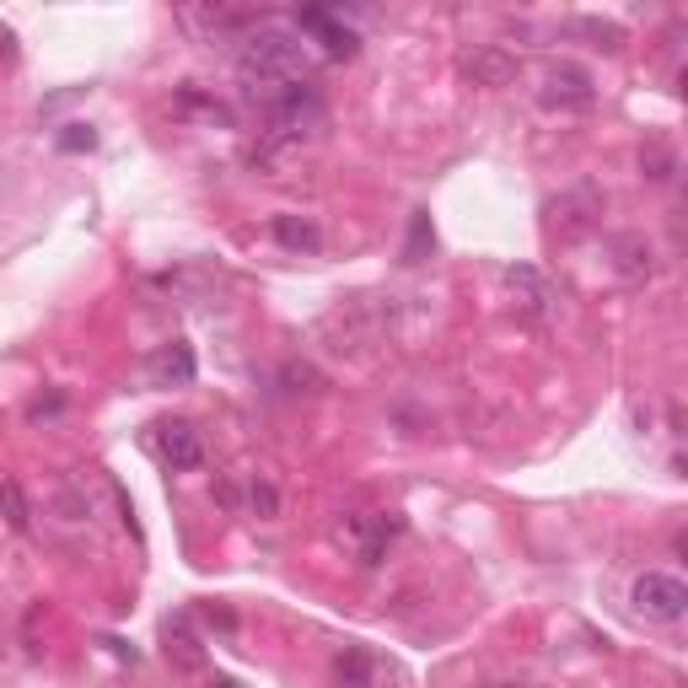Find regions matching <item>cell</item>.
<instances>
[{"label": "cell", "instance_id": "1", "mask_svg": "<svg viewBox=\"0 0 688 688\" xmlns=\"http://www.w3.org/2000/svg\"><path fill=\"white\" fill-rule=\"evenodd\" d=\"M307 76V43L285 28H258L247 49L237 54V82H243V97L269 108L275 97H285L290 86Z\"/></svg>", "mask_w": 688, "mask_h": 688}, {"label": "cell", "instance_id": "2", "mask_svg": "<svg viewBox=\"0 0 688 688\" xmlns=\"http://www.w3.org/2000/svg\"><path fill=\"white\" fill-rule=\"evenodd\" d=\"M543 103L560 108V114H586V108L597 103V82H592V71L560 60V65L549 71V82H543Z\"/></svg>", "mask_w": 688, "mask_h": 688}, {"label": "cell", "instance_id": "3", "mask_svg": "<svg viewBox=\"0 0 688 688\" xmlns=\"http://www.w3.org/2000/svg\"><path fill=\"white\" fill-rule=\"evenodd\" d=\"M635 607H641L646 618H661V624H673V618H684V607H688V586L678 581V575L646 570V575L635 581Z\"/></svg>", "mask_w": 688, "mask_h": 688}, {"label": "cell", "instance_id": "4", "mask_svg": "<svg viewBox=\"0 0 688 688\" xmlns=\"http://www.w3.org/2000/svg\"><path fill=\"white\" fill-rule=\"evenodd\" d=\"M151 446H157V457H162L167 468H178V474H189V468H200L204 463L200 436H194L183 420H162V425L151 431Z\"/></svg>", "mask_w": 688, "mask_h": 688}, {"label": "cell", "instance_id": "5", "mask_svg": "<svg viewBox=\"0 0 688 688\" xmlns=\"http://www.w3.org/2000/svg\"><path fill=\"white\" fill-rule=\"evenodd\" d=\"M296 28H301V33H313V39L324 43L328 60H350V54H356V43H361L356 33H350V28H345V22H339V17H334V11H328V6H301Z\"/></svg>", "mask_w": 688, "mask_h": 688}, {"label": "cell", "instance_id": "6", "mask_svg": "<svg viewBox=\"0 0 688 688\" xmlns=\"http://www.w3.org/2000/svg\"><path fill=\"white\" fill-rule=\"evenodd\" d=\"M463 71H468L474 86H506V82H517L522 60L511 49H500V43H479L474 54H463Z\"/></svg>", "mask_w": 688, "mask_h": 688}, {"label": "cell", "instance_id": "7", "mask_svg": "<svg viewBox=\"0 0 688 688\" xmlns=\"http://www.w3.org/2000/svg\"><path fill=\"white\" fill-rule=\"evenodd\" d=\"M183 22H189L204 43H215V39H232L237 28H247L253 11H237V6H183Z\"/></svg>", "mask_w": 688, "mask_h": 688}, {"label": "cell", "instance_id": "8", "mask_svg": "<svg viewBox=\"0 0 688 688\" xmlns=\"http://www.w3.org/2000/svg\"><path fill=\"white\" fill-rule=\"evenodd\" d=\"M506 290L517 296V307H522L527 318H543V313H549V301H554L549 281H543L532 264H511V269H506Z\"/></svg>", "mask_w": 688, "mask_h": 688}, {"label": "cell", "instance_id": "9", "mask_svg": "<svg viewBox=\"0 0 688 688\" xmlns=\"http://www.w3.org/2000/svg\"><path fill=\"white\" fill-rule=\"evenodd\" d=\"M146 371H151L157 388H189V382H194V350H189V345H162V350L146 361Z\"/></svg>", "mask_w": 688, "mask_h": 688}, {"label": "cell", "instance_id": "10", "mask_svg": "<svg viewBox=\"0 0 688 688\" xmlns=\"http://www.w3.org/2000/svg\"><path fill=\"white\" fill-rule=\"evenodd\" d=\"M162 641H167V656H172L178 667H204V650H200V635H194V624H189V613L167 618V624H162Z\"/></svg>", "mask_w": 688, "mask_h": 688}, {"label": "cell", "instance_id": "11", "mask_svg": "<svg viewBox=\"0 0 688 688\" xmlns=\"http://www.w3.org/2000/svg\"><path fill=\"white\" fill-rule=\"evenodd\" d=\"M275 243L290 253H318V226L301 215H275Z\"/></svg>", "mask_w": 688, "mask_h": 688}, {"label": "cell", "instance_id": "12", "mask_svg": "<svg viewBox=\"0 0 688 688\" xmlns=\"http://www.w3.org/2000/svg\"><path fill=\"white\" fill-rule=\"evenodd\" d=\"M334 678L339 688H371V656L361 646H345V656L334 661Z\"/></svg>", "mask_w": 688, "mask_h": 688}, {"label": "cell", "instance_id": "13", "mask_svg": "<svg viewBox=\"0 0 688 688\" xmlns=\"http://www.w3.org/2000/svg\"><path fill=\"white\" fill-rule=\"evenodd\" d=\"M0 511H6V527H11V532H28V527H33L28 495H22V485H17V479H6V485H0Z\"/></svg>", "mask_w": 688, "mask_h": 688}, {"label": "cell", "instance_id": "14", "mask_svg": "<svg viewBox=\"0 0 688 688\" xmlns=\"http://www.w3.org/2000/svg\"><path fill=\"white\" fill-rule=\"evenodd\" d=\"M613 253H618V269H624L629 281L650 275V247L641 243V237H618V243H613Z\"/></svg>", "mask_w": 688, "mask_h": 688}, {"label": "cell", "instance_id": "15", "mask_svg": "<svg viewBox=\"0 0 688 688\" xmlns=\"http://www.w3.org/2000/svg\"><path fill=\"white\" fill-rule=\"evenodd\" d=\"M641 167H646L650 183H673V172H678V162H673V151L661 146V140H650L646 151H641Z\"/></svg>", "mask_w": 688, "mask_h": 688}, {"label": "cell", "instance_id": "16", "mask_svg": "<svg viewBox=\"0 0 688 688\" xmlns=\"http://www.w3.org/2000/svg\"><path fill=\"white\" fill-rule=\"evenodd\" d=\"M436 247V232H431V215H414L409 221V243H404V264H420L425 253Z\"/></svg>", "mask_w": 688, "mask_h": 688}, {"label": "cell", "instance_id": "17", "mask_svg": "<svg viewBox=\"0 0 688 688\" xmlns=\"http://www.w3.org/2000/svg\"><path fill=\"white\" fill-rule=\"evenodd\" d=\"M92 146H97L92 124H65V135H60V151H92Z\"/></svg>", "mask_w": 688, "mask_h": 688}, {"label": "cell", "instance_id": "18", "mask_svg": "<svg viewBox=\"0 0 688 688\" xmlns=\"http://www.w3.org/2000/svg\"><path fill=\"white\" fill-rule=\"evenodd\" d=\"M285 382H290V393H296V382H307V393H318V388H324V377H318L313 366H285Z\"/></svg>", "mask_w": 688, "mask_h": 688}, {"label": "cell", "instance_id": "19", "mask_svg": "<svg viewBox=\"0 0 688 688\" xmlns=\"http://www.w3.org/2000/svg\"><path fill=\"white\" fill-rule=\"evenodd\" d=\"M253 506H258L264 517H275V489H269V485H253Z\"/></svg>", "mask_w": 688, "mask_h": 688}, {"label": "cell", "instance_id": "20", "mask_svg": "<svg viewBox=\"0 0 688 688\" xmlns=\"http://www.w3.org/2000/svg\"><path fill=\"white\" fill-rule=\"evenodd\" d=\"M0 54H6V60H17V39H11V28H0Z\"/></svg>", "mask_w": 688, "mask_h": 688}, {"label": "cell", "instance_id": "21", "mask_svg": "<svg viewBox=\"0 0 688 688\" xmlns=\"http://www.w3.org/2000/svg\"><path fill=\"white\" fill-rule=\"evenodd\" d=\"M210 688H237V684H232V678H215V684H210Z\"/></svg>", "mask_w": 688, "mask_h": 688}]
</instances>
